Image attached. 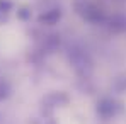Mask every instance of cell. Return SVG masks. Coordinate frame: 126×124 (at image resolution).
Segmentation results:
<instances>
[{"instance_id":"cell-1","label":"cell","mask_w":126,"mask_h":124,"mask_svg":"<svg viewBox=\"0 0 126 124\" xmlns=\"http://www.w3.org/2000/svg\"><path fill=\"white\" fill-rule=\"evenodd\" d=\"M75 10H77V14H80L85 21H89V22L104 21V12L101 9H97L89 0H75Z\"/></svg>"},{"instance_id":"cell-2","label":"cell","mask_w":126,"mask_h":124,"mask_svg":"<svg viewBox=\"0 0 126 124\" xmlns=\"http://www.w3.org/2000/svg\"><path fill=\"white\" fill-rule=\"evenodd\" d=\"M119 110H121V105L116 100H112V99H101L97 102V114L101 117H104V119L114 117Z\"/></svg>"},{"instance_id":"cell-3","label":"cell","mask_w":126,"mask_h":124,"mask_svg":"<svg viewBox=\"0 0 126 124\" xmlns=\"http://www.w3.org/2000/svg\"><path fill=\"white\" fill-rule=\"evenodd\" d=\"M62 19V10L58 7H53V9H48V10H43L38 17L39 24H46V26H53V24H58V21Z\"/></svg>"},{"instance_id":"cell-4","label":"cell","mask_w":126,"mask_h":124,"mask_svg":"<svg viewBox=\"0 0 126 124\" xmlns=\"http://www.w3.org/2000/svg\"><path fill=\"white\" fill-rule=\"evenodd\" d=\"M10 83L7 82L5 78H0V102H3L9 95H10Z\"/></svg>"},{"instance_id":"cell-5","label":"cell","mask_w":126,"mask_h":124,"mask_svg":"<svg viewBox=\"0 0 126 124\" xmlns=\"http://www.w3.org/2000/svg\"><path fill=\"white\" fill-rule=\"evenodd\" d=\"M125 27H126V21L121 15H116V17L111 19V29H114V31H123Z\"/></svg>"},{"instance_id":"cell-6","label":"cell","mask_w":126,"mask_h":124,"mask_svg":"<svg viewBox=\"0 0 126 124\" xmlns=\"http://www.w3.org/2000/svg\"><path fill=\"white\" fill-rule=\"evenodd\" d=\"M14 9V2L12 0H0V12L2 14H9Z\"/></svg>"},{"instance_id":"cell-7","label":"cell","mask_w":126,"mask_h":124,"mask_svg":"<svg viewBox=\"0 0 126 124\" xmlns=\"http://www.w3.org/2000/svg\"><path fill=\"white\" fill-rule=\"evenodd\" d=\"M17 17H19L21 21H29V19H31V10H29V7L22 5L21 9L17 10Z\"/></svg>"},{"instance_id":"cell-8","label":"cell","mask_w":126,"mask_h":124,"mask_svg":"<svg viewBox=\"0 0 126 124\" xmlns=\"http://www.w3.org/2000/svg\"><path fill=\"white\" fill-rule=\"evenodd\" d=\"M7 21H9V14H2V12H0V26L5 24Z\"/></svg>"}]
</instances>
